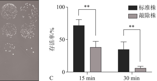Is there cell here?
I'll use <instances>...</instances> for the list:
<instances>
[{"mask_svg":"<svg viewBox=\"0 0 157 81\" xmlns=\"http://www.w3.org/2000/svg\"><path fill=\"white\" fill-rule=\"evenodd\" d=\"M22 14H27L30 20V24H33L36 22L38 16V12L34 6L28 3L25 4L20 8Z\"/></svg>","mask_w":157,"mask_h":81,"instance_id":"cell-1","label":"cell"},{"mask_svg":"<svg viewBox=\"0 0 157 81\" xmlns=\"http://www.w3.org/2000/svg\"><path fill=\"white\" fill-rule=\"evenodd\" d=\"M16 7L13 4L8 3L2 7L1 13L2 17L6 19H14L17 14Z\"/></svg>","mask_w":157,"mask_h":81,"instance_id":"cell-2","label":"cell"},{"mask_svg":"<svg viewBox=\"0 0 157 81\" xmlns=\"http://www.w3.org/2000/svg\"><path fill=\"white\" fill-rule=\"evenodd\" d=\"M35 30V27L33 25L25 23L21 26V33L25 38H31L34 36Z\"/></svg>","mask_w":157,"mask_h":81,"instance_id":"cell-3","label":"cell"},{"mask_svg":"<svg viewBox=\"0 0 157 81\" xmlns=\"http://www.w3.org/2000/svg\"><path fill=\"white\" fill-rule=\"evenodd\" d=\"M2 34L7 37H11L15 35L17 29L13 24L8 23L4 25L2 28Z\"/></svg>","mask_w":157,"mask_h":81,"instance_id":"cell-4","label":"cell"}]
</instances>
